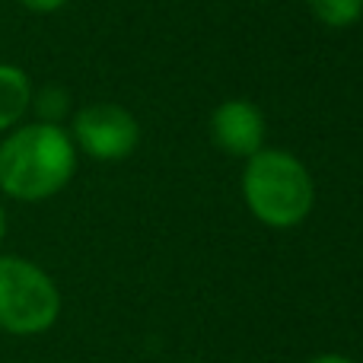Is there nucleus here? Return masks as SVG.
<instances>
[{"mask_svg": "<svg viewBox=\"0 0 363 363\" xmlns=\"http://www.w3.org/2000/svg\"><path fill=\"white\" fill-rule=\"evenodd\" d=\"M74 138L83 153L102 163H112V160L131 157L140 140V128L128 108L112 106V102H96L77 112Z\"/></svg>", "mask_w": 363, "mask_h": 363, "instance_id": "20e7f679", "label": "nucleus"}, {"mask_svg": "<svg viewBox=\"0 0 363 363\" xmlns=\"http://www.w3.org/2000/svg\"><path fill=\"white\" fill-rule=\"evenodd\" d=\"M19 4L32 13H55V10H61L67 0H19Z\"/></svg>", "mask_w": 363, "mask_h": 363, "instance_id": "1a4fd4ad", "label": "nucleus"}, {"mask_svg": "<svg viewBox=\"0 0 363 363\" xmlns=\"http://www.w3.org/2000/svg\"><path fill=\"white\" fill-rule=\"evenodd\" d=\"M4 230H6V213H4V207H0V239H4Z\"/></svg>", "mask_w": 363, "mask_h": 363, "instance_id": "9b49d317", "label": "nucleus"}, {"mask_svg": "<svg viewBox=\"0 0 363 363\" xmlns=\"http://www.w3.org/2000/svg\"><path fill=\"white\" fill-rule=\"evenodd\" d=\"M309 10L328 29H347L363 16V0H309Z\"/></svg>", "mask_w": 363, "mask_h": 363, "instance_id": "0eeeda50", "label": "nucleus"}, {"mask_svg": "<svg viewBox=\"0 0 363 363\" xmlns=\"http://www.w3.org/2000/svg\"><path fill=\"white\" fill-rule=\"evenodd\" d=\"M64 108H67V96H64L61 89H45V93L38 96V115H42L48 125H55V121L61 118Z\"/></svg>", "mask_w": 363, "mask_h": 363, "instance_id": "6e6552de", "label": "nucleus"}, {"mask_svg": "<svg viewBox=\"0 0 363 363\" xmlns=\"http://www.w3.org/2000/svg\"><path fill=\"white\" fill-rule=\"evenodd\" d=\"M213 140L223 147L230 157H255L264 144V118L252 102L230 99L213 112L211 118Z\"/></svg>", "mask_w": 363, "mask_h": 363, "instance_id": "39448f33", "label": "nucleus"}, {"mask_svg": "<svg viewBox=\"0 0 363 363\" xmlns=\"http://www.w3.org/2000/svg\"><path fill=\"white\" fill-rule=\"evenodd\" d=\"M309 363H354V360L341 357V354H319V357H313Z\"/></svg>", "mask_w": 363, "mask_h": 363, "instance_id": "9d476101", "label": "nucleus"}, {"mask_svg": "<svg viewBox=\"0 0 363 363\" xmlns=\"http://www.w3.org/2000/svg\"><path fill=\"white\" fill-rule=\"evenodd\" d=\"M61 294L38 264L0 255V328L10 335H42L57 322Z\"/></svg>", "mask_w": 363, "mask_h": 363, "instance_id": "7ed1b4c3", "label": "nucleus"}, {"mask_svg": "<svg viewBox=\"0 0 363 363\" xmlns=\"http://www.w3.org/2000/svg\"><path fill=\"white\" fill-rule=\"evenodd\" d=\"M32 102V83L26 70L13 64H0V131L13 128L26 115Z\"/></svg>", "mask_w": 363, "mask_h": 363, "instance_id": "423d86ee", "label": "nucleus"}, {"mask_svg": "<svg viewBox=\"0 0 363 363\" xmlns=\"http://www.w3.org/2000/svg\"><path fill=\"white\" fill-rule=\"evenodd\" d=\"M245 204L268 226H296L315 201L306 166L287 150H258L249 157L242 176Z\"/></svg>", "mask_w": 363, "mask_h": 363, "instance_id": "f03ea898", "label": "nucleus"}, {"mask_svg": "<svg viewBox=\"0 0 363 363\" xmlns=\"http://www.w3.org/2000/svg\"><path fill=\"white\" fill-rule=\"evenodd\" d=\"M77 169L67 131L48 121L16 128L0 144V191L16 201H45L57 194Z\"/></svg>", "mask_w": 363, "mask_h": 363, "instance_id": "f257e3e1", "label": "nucleus"}]
</instances>
